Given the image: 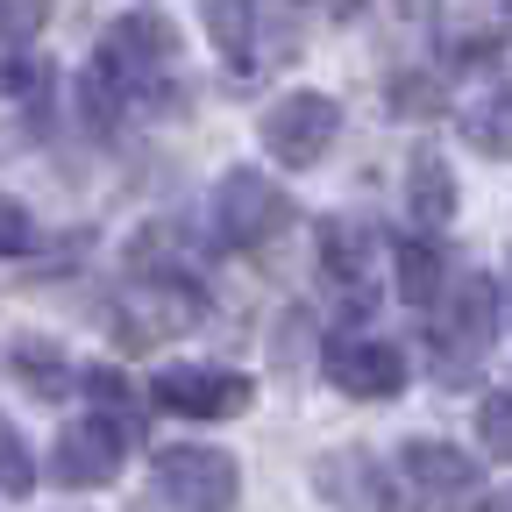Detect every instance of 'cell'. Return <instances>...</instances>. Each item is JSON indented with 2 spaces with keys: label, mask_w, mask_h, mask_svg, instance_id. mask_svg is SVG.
<instances>
[{
  "label": "cell",
  "mask_w": 512,
  "mask_h": 512,
  "mask_svg": "<svg viewBox=\"0 0 512 512\" xmlns=\"http://www.w3.org/2000/svg\"><path fill=\"white\" fill-rule=\"evenodd\" d=\"M463 136H470L484 157H512V93L470 100V107H463Z\"/></svg>",
  "instance_id": "15"
},
{
  "label": "cell",
  "mask_w": 512,
  "mask_h": 512,
  "mask_svg": "<svg viewBox=\"0 0 512 512\" xmlns=\"http://www.w3.org/2000/svg\"><path fill=\"white\" fill-rule=\"evenodd\" d=\"M0 491H8V498H29L36 491V456H29V441L15 434L8 413H0Z\"/></svg>",
  "instance_id": "16"
},
{
  "label": "cell",
  "mask_w": 512,
  "mask_h": 512,
  "mask_svg": "<svg viewBox=\"0 0 512 512\" xmlns=\"http://www.w3.org/2000/svg\"><path fill=\"white\" fill-rule=\"evenodd\" d=\"M164 64H171V22L164 15H121L100 43V72L114 79V93H157L164 79Z\"/></svg>",
  "instance_id": "4"
},
{
  "label": "cell",
  "mask_w": 512,
  "mask_h": 512,
  "mask_svg": "<svg viewBox=\"0 0 512 512\" xmlns=\"http://www.w3.org/2000/svg\"><path fill=\"white\" fill-rule=\"evenodd\" d=\"M370 249H377L370 228L328 221V235H320V264H328V278H342V285H363V278H370Z\"/></svg>",
  "instance_id": "14"
},
{
  "label": "cell",
  "mask_w": 512,
  "mask_h": 512,
  "mask_svg": "<svg viewBox=\"0 0 512 512\" xmlns=\"http://www.w3.org/2000/svg\"><path fill=\"white\" fill-rule=\"evenodd\" d=\"M43 15H50V0H0V29H8L15 43H29L43 29Z\"/></svg>",
  "instance_id": "20"
},
{
  "label": "cell",
  "mask_w": 512,
  "mask_h": 512,
  "mask_svg": "<svg viewBox=\"0 0 512 512\" xmlns=\"http://www.w3.org/2000/svg\"><path fill=\"white\" fill-rule=\"evenodd\" d=\"M150 399L185 420H228V413H249L256 384L242 370H214V363H171V370H157Z\"/></svg>",
  "instance_id": "3"
},
{
  "label": "cell",
  "mask_w": 512,
  "mask_h": 512,
  "mask_svg": "<svg viewBox=\"0 0 512 512\" xmlns=\"http://www.w3.org/2000/svg\"><path fill=\"white\" fill-rule=\"evenodd\" d=\"M121 427L107 420V413H93V420H72L57 434V448H50V477L57 484H72V491H93V484H114V470H121Z\"/></svg>",
  "instance_id": "6"
},
{
  "label": "cell",
  "mask_w": 512,
  "mask_h": 512,
  "mask_svg": "<svg viewBox=\"0 0 512 512\" xmlns=\"http://www.w3.org/2000/svg\"><path fill=\"white\" fill-rule=\"evenodd\" d=\"M392 278H399V299L406 306H434L448 285H441V249L427 242V235H406V242H392Z\"/></svg>",
  "instance_id": "12"
},
{
  "label": "cell",
  "mask_w": 512,
  "mask_h": 512,
  "mask_svg": "<svg viewBox=\"0 0 512 512\" xmlns=\"http://www.w3.org/2000/svg\"><path fill=\"white\" fill-rule=\"evenodd\" d=\"M200 22H207L214 50L235 64V72H249V50H256V0H200Z\"/></svg>",
  "instance_id": "13"
},
{
  "label": "cell",
  "mask_w": 512,
  "mask_h": 512,
  "mask_svg": "<svg viewBox=\"0 0 512 512\" xmlns=\"http://www.w3.org/2000/svg\"><path fill=\"white\" fill-rule=\"evenodd\" d=\"M15 363L29 370V384H36V392H50V399L64 392V384H72V377H64V363H57L43 342H22V349H15Z\"/></svg>",
  "instance_id": "19"
},
{
  "label": "cell",
  "mask_w": 512,
  "mask_h": 512,
  "mask_svg": "<svg viewBox=\"0 0 512 512\" xmlns=\"http://www.w3.org/2000/svg\"><path fill=\"white\" fill-rule=\"evenodd\" d=\"M328 377H335V392L349 399H392L399 384H406V356L392 342H328Z\"/></svg>",
  "instance_id": "9"
},
{
  "label": "cell",
  "mask_w": 512,
  "mask_h": 512,
  "mask_svg": "<svg viewBox=\"0 0 512 512\" xmlns=\"http://www.w3.org/2000/svg\"><path fill=\"white\" fill-rule=\"evenodd\" d=\"M477 434H484V448H491L498 463H512V392H491L477 406Z\"/></svg>",
  "instance_id": "17"
},
{
  "label": "cell",
  "mask_w": 512,
  "mask_h": 512,
  "mask_svg": "<svg viewBox=\"0 0 512 512\" xmlns=\"http://www.w3.org/2000/svg\"><path fill=\"white\" fill-rule=\"evenodd\" d=\"M498 335V285L484 271H463L448 285V306H441V356L456 349V370H470Z\"/></svg>",
  "instance_id": "7"
},
{
  "label": "cell",
  "mask_w": 512,
  "mask_h": 512,
  "mask_svg": "<svg viewBox=\"0 0 512 512\" xmlns=\"http://www.w3.org/2000/svg\"><path fill=\"white\" fill-rule=\"evenodd\" d=\"M292 221V200L264 178V171H228L221 185H214V228H221V242H235V249H256V242H271L278 228Z\"/></svg>",
  "instance_id": "1"
},
{
  "label": "cell",
  "mask_w": 512,
  "mask_h": 512,
  "mask_svg": "<svg viewBox=\"0 0 512 512\" xmlns=\"http://www.w3.org/2000/svg\"><path fill=\"white\" fill-rule=\"evenodd\" d=\"M406 200H413V221L420 228H448V214H456V178H448V157L441 150H413Z\"/></svg>",
  "instance_id": "11"
},
{
  "label": "cell",
  "mask_w": 512,
  "mask_h": 512,
  "mask_svg": "<svg viewBox=\"0 0 512 512\" xmlns=\"http://www.w3.org/2000/svg\"><path fill=\"white\" fill-rule=\"evenodd\" d=\"M157 491L171 512H228L242 477H235V456H221V448H164Z\"/></svg>",
  "instance_id": "2"
},
{
  "label": "cell",
  "mask_w": 512,
  "mask_h": 512,
  "mask_svg": "<svg viewBox=\"0 0 512 512\" xmlns=\"http://www.w3.org/2000/svg\"><path fill=\"white\" fill-rule=\"evenodd\" d=\"M29 249H36V221H29V207L0 192V256H29Z\"/></svg>",
  "instance_id": "18"
},
{
  "label": "cell",
  "mask_w": 512,
  "mask_h": 512,
  "mask_svg": "<svg viewBox=\"0 0 512 512\" xmlns=\"http://www.w3.org/2000/svg\"><path fill=\"white\" fill-rule=\"evenodd\" d=\"M484 512H512V505H484Z\"/></svg>",
  "instance_id": "22"
},
{
  "label": "cell",
  "mask_w": 512,
  "mask_h": 512,
  "mask_svg": "<svg viewBox=\"0 0 512 512\" xmlns=\"http://www.w3.org/2000/svg\"><path fill=\"white\" fill-rule=\"evenodd\" d=\"M427 107H434V86L427 79H399L392 86V114H427Z\"/></svg>",
  "instance_id": "21"
},
{
  "label": "cell",
  "mask_w": 512,
  "mask_h": 512,
  "mask_svg": "<svg viewBox=\"0 0 512 512\" xmlns=\"http://www.w3.org/2000/svg\"><path fill=\"white\" fill-rule=\"evenodd\" d=\"M399 470H406V484H420L427 498H463V491H477V463L463 456L456 441H406L399 448Z\"/></svg>",
  "instance_id": "10"
},
{
  "label": "cell",
  "mask_w": 512,
  "mask_h": 512,
  "mask_svg": "<svg viewBox=\"0 0 512 512\" xmlns=\"http://www.w3.org/2000/svg\"><path fill=\"white\" fill-rule=\"evenodd\" d=\"M192 320H200V299H192V285H178V278H157V285L121 292V335H128V342L185 335Z\"/></svg>",
  "instance_id": "8"
},
{
  "label": "cell",
  "mask_w": 512,
  "mask_h": 512,
  "mask_svg": "<svg viewBox=\"0 0 512 512\" xmlns=\"http://www.w3.org/2000/svg\"><path fill=\"white\" fill-rule=\"evenodd\" d=\"M335 128H342V107H335L328 93H285V100L264 114V150H271L278 164L306 171V164L328 157Z\"/></svg>",
  "instance_id": "5"
}]
</instances>
